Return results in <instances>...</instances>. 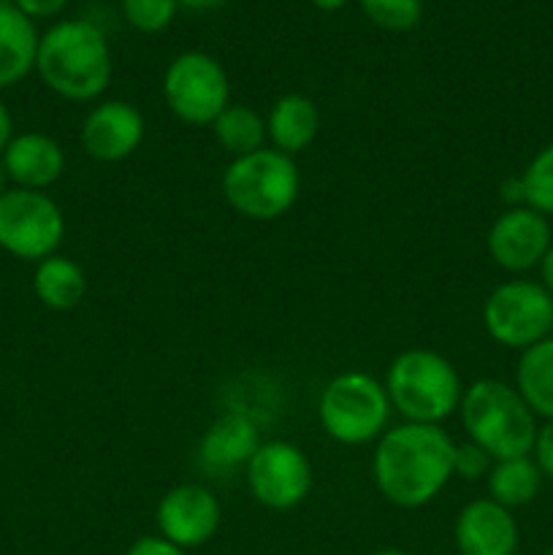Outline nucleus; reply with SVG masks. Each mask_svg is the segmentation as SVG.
Instances as JSON below:
<instances>
[{
  "label": "nucleus",
  "mask_w": 553,
  "mask_h": 555,
  "mask_svg": "<svg viewBox=\"0 0 553 555\" xmlns=\"http://www.w3.org/2000/svg\"><path fill=\"white\" fill-rule=\"evenodd\" d=\"M453 453L455 442L442 426L401 423L377 439L374 486L396 507H426L453 480Z\"/></svg>",
  "instance_id": "obj_1"
},
{
  "label": "nucleus",
  "mask_w": 553,
  "mask_h": 555,
  "mask_svg": "<svg viewBox=\"0 0 553 555\" xmlns=\"http://www.w3.org/2000/svg\"><path fill=\"white\" fill-rule=\"evenodd\" d=\"M36 70L47 90L65 101H98L114 70L106 33L90 20L54 22L38 38Z\"/></svg>",
  "instance_id": "obj_2"
},
{
  "label": "nucleus",
  "mask_w": 553,
  "mask_h": 555,
  "mask_svg": "<svg viewBox=\"0 0 553 555\" xmlns=\"http://www.w3.org/2000/svg\"><path fill=\"white\" fill-rule=\"evenodd\" d=\"M459 417L470 442L480 444L493 461L535 453L537 415L515 385L491 377L466 385Z\"/></svg>",
  "instance_id": "obj_3"
},
{
  "label": "nucleus",
  "mask_w": 553,
  "mask_h": 555,
  "mask_svg": "<svg viewBox=\"0 0 553 555\" xmlns=\"http://www.w3.org/2000/svg\"><path fill=\"white\" fill-rule=\"evenodd\" d=\"M385 393L390 410L399 412L407 423L439 426L453 412H459L464 385L461 374L442 352L412 347L390 361L385 374Z\"/></svg>",
  "instance_id": "obj_4"
},
{
  "label": "nucleus",
  "mask_w": 553,
  "mask_h": 555,
  "mask_svg": "<svg viewBox=\"0 0 553 555\" xmlns=\"http://www.w3.org/2000/svg\"><path fill=\"white\" fill-rule=\"evenodd\" d=\"M222 198L236 215L271 222L293 209L301 193V171L291 155L263 146L253 155L233 157L222 173Z\"/></svg>",
  "instance_id": "obj_5"
},
{
  "label": "nucleus",
  "mask_w": 553,
  "mask_h": 555,
  "mask_svg": "<svg viewBox=\"0 0 553 555\" xmlns=\"http://www.w3.org/2000/svg\"><path fill=\"white\" fill-rule=\"evenodd\" d=\"M318 421L334 442L358 448L388 431L390 401L385 385L363 372H342L323 388Z\"/></svg>",
  "instance_id": "obj_6"
},
{
  "label": "nucleus",
  "mask_w": 553,
  "mask_h": 555,
  "mask_svg": "<svg viewBox=\"0 0 553 555\" xmlns=\"http://www.w3.org/2000/svg\"><path fill=\"white\" fill-rule=\"evenodd\" d=\"M483 328L507 350H529L553 331V296L542 282L510 280L483 301Z\"/></svg>",
  "instance_id": "obj_7"
},
{
  "label": "nucleus",
  "mask_w": 553,
  "mask_h": 555,
  "mask_svg": "<svg viewBox=\"0 0 553 555\" xmlns=\"http://www.w3.org/2000/svg\"><path fill=\"white\" fill-rule=\"evenodd\" d=\"M65 217L52 195L11 188L0 195V249L20 260L41 263L63 244Z\"/></svg>",
  "instance_id": "obj_8"
},
{
  "label": "nucleus",
  "mask_w": 553,
  "mask_h": 555,
  "mask_svg": "<svg viewBox=\"0 0 553 555\" xmlns=\"http://www.w3.org/2000/svg\"><path fill=\"white\" fill-rule=\"evenodd\" d=\"M163 98L179 122L211 125L231 103V81L220 60L193 49L168 63L163 74Z\"/></svg>",
  "instance_id": "obj_9"
},
{
  "label": "nucleus",
  "mask_w": 553,
  "mask_h": 555,
  "mask_svg": "<svg viewBox=\"0 0 553 555\" xmlns=\"http://www.w3.org/2000/svg\"><path fill=\"white\" fill-rule=\"evenodd\" d=\"M244 480L249 493L266 509L298 507L312 491V464L304 450L293 442H260L249 464L244 466Z\"/></svg>",
  "instance_id": "obj_10"
},
{
  "label": "nucleus",
  "mask_w": 553,
  "mask_h": 555,
  "mask_svg": "<svg viewBox=\"0 0 553 555\" xmlns=\"http://www.w3.org/2000/svg\"><path fill=\"white\" fill-rule=\"evenodd\" d=\"M553 242L551 222L529 206H510L488 228L486 247L493 263L510 274L540 269Z\"/></svg>",
  "instance_id": "obj_11"
},
{
  "label": "nucleus",
  "mask_w": 553,
  "mask_h": 555,
  "mask_svg": "<svg viewBox=\"0 0 553 555\" xmlns=\"http://www.w3.org/2000/svg\"><path fill=\"white\" fill-rule=\"evenodd\" d=\"M157 531L171 545L190 551L201 547L217 534L222 520V507L215 493L198 482H182L160 496L155 509Z\"/></svg>",
  "instance_id": "obj_12"
},
{
  "label": "nucleus",
  "mask_w": 553,
  "mask_h": 555,
  "mask_svg": "<svg viewBox=\"0 0 553 555\" xmlns=\"http://www.w3.org/2000/svg\"><path fill=\"white\" fill-rule=\"evenodd\" d=\"M146 133L144 114L128 101H101L87 112L79 139L87 155L98 163L128 160Z\"/></svg>",
  "instance_id": "obj_13"
},
{
  "label": "nucleus",
  "mask_w": 553,
  "mask_h": 555,
  "mask_svg": "<svg viewBox=\"0 0 553 555\" xmlns=\"http://www.w3.org/2000/svg\"><path fill=\"white\" fill-rule=\"evenodd\" d=\"M518 524L513 509L493 499H475L464 504L455 518V547L461 555H515Z\"/></svg>",
  "instance_id": "obj_14"
},
{
  "label": "nucleus",
  "mask_w": 553,
  "mask_h": 555,
  "mask_svg": "<svg viewBox=\"0 0 553 555\" xmlns=\"http://www.w3.org/2000/svg\"><path fill=\"white\" fill-rule=\"evenodd\" d=\"M11 188L22 190H49L57 184L65 173V152L52 135L27 130L16 133L0 155Z\"/></svg>",
  "instance_id": "obj_15"
},
{
  "label": "nucleus",
  "mask_w": 553,
  "mask_h": 555,
  "mask_svg": "<svg viewBox=\"0 0 553 555\" xmlns=\"http://www.w3.org/2000/svg\"><path fill=\"white\" fill-rule=\"evenodd\" d=\"M258 448L260 434L253 417L244 412H228L201 437L198 464L209 475H228L233 469H244Z\"/></svg>",
  "instance_id": "obj_16"
},
{
  "label": "nucleus",
  "mask_w": 553,
  "mask_h": 555,
  "mask_svg": "<svg viewBox=\"0 0 553 555\" xmlns=\"http://www.w3.org/2000/svg\"><path fill=\"white\" fill-rule=\"evenodd\" d=\"M320 133V108L312 98L301 92H287L276 98L266 117V135L271 141V150L282 155H298L307 146L314 144Z\"/></svg>",
  "instance_id": "obj_17"
},
{
  "label": "nucleus",
  "mask_w": 553,
  "mask_h": 555,
  "mask_svg": "<svg viewBox=\"0 0 553 555\" xmlns=\"http://www.w3.org/2000/svg\"><path fill=\"white\" fill-rule=\"evenodd\" d=\"M38 30L11 0H0V90L36 70Z\"/></svg>",
  "instance_id": "obj_18"
},
{
  "label": "nucleus",
  "mask_w": 553,
  "mask_h": 555,
  "mask_svg": "<svg viewBox=\"0 0 553 555\" xmlns=\"http://www.w3.org/2000/svg\"><path fill=\"white\" fill-rule=\"evenodd\" d=\"M33 293L38 301L54 312H70L81 304L87 293V274L76 260L54 253L36 263L33 271Z\"/></svg>",
  "instance_id": "obj_19"
},
{
  "label": "nucleus",
  "mask_w": 553,
  "mask_h": 555,
  "mask_svg": "<svg viewBox=\"0 0 553 555\" xmlns=\"http://www.w3.org/2000/svg\"><path fill=\"white\" fill-rule=\"evenodd\" d=\"M515 390L537 417L553 421V336L520 352L515 366Z\"/></svg>",
  "instance_id": "obj_20"
},
{
  "label": "nucleus",
  "mask_w": 553,
  "mask_h": 555,
  "mask_svg": "<svg viewBox=\"0 0 553 555\" xmlns=\"http://www.w3.org/2000/svg\"><path fill=\"white\" fill-rule=\"evenodd\" d=\"M542 480H545V475H542L531 455L493 461L491 472L486 477L488 499H493V502L507 509L526 507V504L540 496Z\"/></svg>",
  "instance_id": "obj_21"
},
{
  "label": "nucleus",
  "mask_w": 553,
  "mask_h": 555,
  "mask_svg": "<svg viewBox=\"0 0 553 555\" xmlns=\"http://www.w3.org/2000/svg\"><path fill=\"white\" fill-rule=\"evenodd\" d=\"M211 133L220 144L222 152L233 157L253 155L263 150L269 135H266V119L247 103H228L220 112V117L211 122Z\"/></svg>",
  "instance_id": "obj_22"
},
{
  "label": "nucleus",
  "mask_w": 553,
  "mask_h": 555,
  "mask_svg": "<svg viewBox=\"0 0 553 555\" xmlns=\"http://www.w3.org/2000/svg\"><path fill=\"white\" fill-rule=\"evenodd\" d=\"M520 188H524V206L553 217V144L542 146L531 157L520 173Z\"/></svg>",
  "instance_id": "obj_23"
},
{
  "label": "nucleus",
  "mask_w": 553,
  "mask_h": 555,
  "mask_svg": "<svg viewBox=\"0 0 553 555\" xmlns=\"http://www.w3.org/2000/svg\"><path fill=\"white\" fill-rule=\"evenodd\" d=\"M358 5L372 25L388 33H407L423 20V0H358Z\"/></svg>",
  "instance_id": "obj_24"
},
{
  "label": "nucleus",
  "mask_w": 553,
  "mask_h": 555,
  "mask_svg": "<svg viewBox=\"0 0 553 555\" xmlns=\"http://www.w3.org/2000/svg\"><path fill=\"white\" fill-rule=\"evenodd\" d=\"M119 5H123L125 22L146 36L166 30L179 11L177 0H119Z\"/></svg>",
  "instance_id": "obj_25"
},
{
  "label": "nucleus",
  "mask_w": 553,
  "mask_h": 555,
  "mask_svg": "<svg viewBox=\"0 0 553 555\" xmlns=\"http://www.w3.org/2000/svg\"><path fill=\"white\" fill-rule=\"evenodd\" d=\"M493 459L475 442H461L455 444L453 453V477H461V480H483L491 472Z\"/></svg>",
  "instance_id": "obj_26"
},
{
  "label": "nucleus",
  "mask_w": 553,
  "mask_h": 555,
  "mask_svg": "<svg viewBox=\"0 0 553 555\" xmlns=\"http://www.w3.org/2000/svg\"><path fill=\"white\" fill-rule=\"evenodd\" d=\"M535 461L537 466H540L542 475H545L548 480H553V421H545V426L537 431Z\"/></svg>",
  "instance_id": "obj_27"
},
{
  "label": "nucleus",
  "mask_w": 553,
  "mask_h": 555,
  "mask_svg": "<svg viewBox=\"0 0 553 555\" xmlns=\"http://www.w3.org/2000/svg\"><path fill=\"white\" fill-rule=\"evenodd\" d=\"M27 20H49L68 5V0H11Z\"/></svg>",
  "instance_id": "obj_28"
},
{
  "label": "nucleus",
  "mask_w": 553,
  "mask_h": 555,
  "mask_svg": "<svg viewBox=\"0 0 553 555\" xmlns=\"http://www.w3.org/2000/svg\"><path fill=\"white\" fill-rule=\"evenodd\" d=\"M125 555H184V551L182 547L171 545V542L163 540V537L157 534V537H141V540H136Z\"/></svg>",
  "instance_id": "obj_29"
},
{
  "label": "nucleus",
  "mask_w": 553,
  "mask_h": 555,
  "mask_svg": "<svg viewBox=\"0 0 553 555\" xmlns=\"http://www.w3.org/2000/svg\"><path fill=\"white\" fill-rule=\"evenodd\" d=\"M14 119H11L9 106L0 101V155H3V150L9 146V141L14 139Z\"/></svg>",
  "instance_id": "obj_30"
},
{
  "label": "nucleus",
  "mask_w": 553,
  "mask_h": 555,
  "mask_svg": "<svg viewBox=\"0 0 553 555\" xmlns=\"http://www.w3.org/2000/svg\"><path fill=\"white\" fill-rule=\"evenodd\" d=\"M179 9L195 11V14H206V11H217L228 3V0H177Z\"/></svg>",
  "instance_id": "obj_31"
},
{
  "label": "nucleus",
  "mask_w": 553,
  "mask_h": 555,
  "mask_svg": "<svg viewBox=\"0 0 553 555\" xmlns=\"http://www.w3.org/2000/svg\"><path fill=\"white\" fill-rule=\"evenodd\" d=\"M502 198L507 201L510 206H524V188H520V177L507 179V182L502 184Z\"/></svg>",
  "instance_id": "obj_32"
},
{
  "label": "nucleus",
  "mask_w": 553,
  "mask_h": 555,
  "mask_svg": "<svg viewBox=\"0 0 553 555\" xmlns=\"http://www.w3.org/2000/svg\"><path fill=\"white\" fill-rule=\"evenodd\" d=\"M540 280H542V287H545V291L553 296V242H551V247H548L545 258H542V263H540Z\"/></svg>",
  "instance_id": "obj_33"
},
{
  "label": "nucleus",
  "mask_w": 553,
  "mask_h": 555,
  "mask_svg": "<svg viewBox=\"0 0 553 555\" xmlns=\"http://www.w3.org/2000/svg\"><path fill=\"white\" fill-rule=\"evenodd\" d=\"M309 3H312L314 9H320V11H339L342 5H347L350 0H309Z\"/></svg>",
  "instance_id": "obj_34"
},
{
  "label": "nucleus",
  "mask_w": 553,
  "mask_h": 555,
  "mask_svg": "<svg viewBox=\"0 0 553 555\" xmlns=\"http://www.w3.org/2000/svg\"><path fill=\"white\" fill-rule=\"evenodd\" d=\"M5 190H11V179H9V173H5L3 160H0V195H3Z\"/></svg>",
  "instance_id": "obj_35"
},
{
  "label": "nucleus",
  "mask_w": 553,
  "mask_h": 555,
  "mask_svg": "<svg viewBox=\"0 0 553 555\" xmlns=\"http://www.w3.org/2000/svg\"><path fill=\"white\" fill-rule=\"evenodd\" d=\"M372 555H407L404 551H399V547H383V551L372 553Z\"/></svg>",
  "instance_id": "obj_36"
},
{
  "label": "nucleus",
  "mask_w": 553,
  "mask_h": 555,
  "mask_svg": "<svg viewBox=\"0 0 553 555\" xmlns=\"http://www.w3.org/2000/svg\"><path fill=\"white\" fill-rule=\"evenodd\" d=\"M542 555H553V547H551V551H545V553H542Z\"/></svg>",
  "instance_id": "obj_37"
}]
</instances>
